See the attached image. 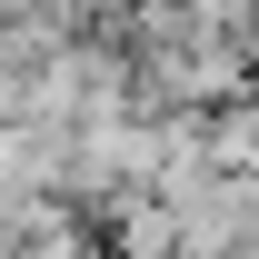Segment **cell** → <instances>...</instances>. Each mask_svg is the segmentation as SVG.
<instances>
[{"label":"cell","mask_w":259,"mask_h":259,"mask_svg":"<svg viewBox=\"0 0 259 259\" xmlns=\"http://www.w3.org/2000/svg\"><path fill=\"white\" fill-rule=\"evenodd\" d=\"M110 120H130V60H120V40L80 30V40H60V50L40 60V80H30V130L80 140V130H110Z\"/></svg>","instance_id":"cell-1"},{"label":"cell","mask_w":259,"mask_h":259,"mask_svg":"<svg viewBox=\"0 0 259 259\" xmlns=\"http://www.w3.org/2000/svg\"><path fill=\"white\" fill-rule=\"evenodd\" d=\"M199 160L220 169V180H259V90L199 110Z\"/></svg>","instance_id":"cell-2"},{"label":"cell","mask_w":259,"mask_h":259,"mask_svg":"<svg viewBox=\"0 0 259 259\" xmlns=\"http://www.w3.org/2000/svg\"><path fill=\"white\" fill-rule=\"evenodd\" d=\"M199 30H220V40H259V0H180Z\"/></svg>","instance_id":"cell-3"}]
</instances>
